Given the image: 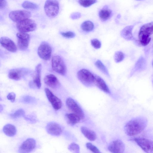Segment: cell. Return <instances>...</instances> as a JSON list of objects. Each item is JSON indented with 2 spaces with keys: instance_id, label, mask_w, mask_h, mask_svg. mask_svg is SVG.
<instances>
[{
  "instance_id": "cell-1",
  "label": "cell",
  "mask_w": 153,
  "mask_h": 153,
  "mask_svg": "<svg viewBox=\"0 0 153 153\" xmlns=\"http://www.w3.org/2000/svg\"><path fill=\"white\" fill-rule=\"evenodd\" d=\"M147 124L146 119L139 117L128 121L124 127L126 134L128 136H132L140 133L145 129Z\"/></svg>"
},
{
  "instance_id": "cell-2",
  "label": "cell",
  "mask_w": 153,
  "mask_h": 153,
  "mask_svg": "<svg viewBox=\"0 0 153 153\" xmlns=\"http://www.w3.org/2000/svg\"><path fill=\"white\" fill-rule=\"evenodd\" d=\"M150 23L143 25L141 27L139 33L138 38L140 44L143 46L147 45L150 42V35L153 33L152 26Z\"/></svg>"
},
{
  "instance_id": "cell-3",
  "label": "cell",
  "mask_w": 153,
  "mask_h": 153,
  "mask_svg": "<svg viewBox=\"0 0 153 153\" xmlns=\"http://www.w3.org/2000/svg\"><path fill=\"white\" fill-rule=\"evenodd\" d=\"M77 76L80 81L86 86H91L94 84L95 75L88 70L81 69L77 72Z\"/></svg>"
},
{
  "instance_id": "cell-4",
  "label": "cell",
  "mask_w": 153,
  "mask_h": 153,
  "mask_svg": "<svg viewBox=\"0 0 153 153\" xmlns=\"http://www.w3.org/2000/svg\"><path fill=\"white\" fill-rule=\"evenodd\" d=\"M44 11L47 16L54 18L58 14L59 10V2L56 0H47L44 6Z\"/></svg>"
},
{
  "instance_id": "cell-5",
  "label": "cell",
  "mask_w": 153,
  "mask_h": 153,
  "mask_svg": "<svg viewBox=\"0 0 153 153\" xmlns=\"http://www.w3.org/2000/svg\"><path fill=\"white\" fill-rule=\"evenodd\" d=\"M51 65L52 69L59 74L64 75L66 74V66L63 59L60 56L56 55L52 57Z\"/></svg>"
},
{
  "instance_id": "cell-6",
  "label": "cell",
  "mask_w": 153,
  "mask_h": 153,
  "mask_svg": "<svg viewBox=\"0 0 153 153\" xmlns=\"http://www.w3.org/2000/svg\"><path fill=\"white\" fill-rule=\"evenodd\" d=\"M16 26L19 32L25 33L34 31L37 28L35 22L30 18L17 23Z\"/></svg>"
},
{
  "instance_id": "cell-7",
  "label": "cell",
  "mask_w": 153,
  "mask_h": 153,
  "mask_svg": "<svg viewBox=\"0 0 153 153\" xmlns=\"http://www.w3.org/2000/svg\"><path fill=\"white\" fill-rule=\"evenodd\" d=\"M10 18L17 23L29 19L31 16L30 11L26 10H17L12 11L9 13Z\"/></svg>"
},
{
  "instance_id": "cell-8",
  "label": "cell",
  "mask_w": 153,
  "mask_h": 153,
  "mask_svg": "<svg viewBox=\"0 0 153 153\" xmlns=\"http://www.w3.org/2000/svg\"><path fill=\"white\" fill-rule=\"evenodd\" d=\"M52 48L50 45L45 42H42L38 49V54L39 57L45 60H49L52 53Z\"/></svg>"
},
{
  "instance_id": "cell-9",
  "label": "cell",
  "mask_w": 153,
  "mask_h": 153,
  "mask_svg": "<svg viewBox=\"0 0 153 153\" xmlns=\"http://www.w3.org/2000/svg\"><path fill=\"white\" fill-rule=\"evenodd\" d=\"M66 105L68 109L72 112L78 115L82 120L84 117V113L82 108L72 98H68L66 101Z\"/></svg>"
},
{
  "instance_id": "cell-10",
  "label": "cell",
  "mask_w": 153,
  "mask_h": 153,
  "mask_svg": "<svg viewBox=\"0 0 153 153\" xmlns=\"http://www.w3.org/2000/svg\"><path fill=\"white\" fill-rule=\"evenodd\" d=\"M134 140L146 153H153V140L143 138H136Z\"/></svg>"
},
{
  "instance_id": "cell-11",
  "label": "cell",
  "mask_w": 153,
  "mask_h": 153,
  "mask_svg": "<svg viewBox=\"0 0 153 153\" xmlns=\"http://www.w3.org/2000/svg\"><path fill=\"white\" fill-rule=\"evenodd\" d=\"M17 45L21 50L25 51L28 48L30 40V36L27 33L19 32L16 34Z\"/></svg>"
},
{
  "instance_id": "cell-12",
  "label": "cell",
  "mask_w": 153,
  "mask_h": 153,
  "mask_svg": "<svg viewBox=\"0 0 153 153\" xmlns=\"http://www.w3.org/2000/svg\"><path fill=\"white\" fill-rule=\"evenodd\" d=\"M45 90L47 97L54 109L56 110L60 109L62 105L61 100L55 95L48 88H46Z\"/></svg>"
},
{
  "instance_id": "cell-13",
  "label": "cell",
  "mask_w": 153,
  "mask_h": 153,
  "mask_svg": "<svg viewBox=\"0 0 153 153\" xmlns=\"http://www.w3.org/2000/svg\"><path fill=\"white\" fill-rule=\"evenodd\" d=\"M36 142L32 138H29L25 140L20 146L19 152V153H29L35 148Z\"/></svg>"
},
{
  "instance_id": "cell-14",
  "label": "cell",
  "mask_w": 153,
  "mask_h": 153,
  "mask_svg": "<svg viewBox=\"0 0 153 153\" xmlns=\"http://www.w3.org/2000/svg\"><path fill=\"white\" fill-rule=\"evenodd\" d=\"M108 150L112 153H124L125 145L123 142L120 140L112 141L108 147Z\"/></svg>"
},
{
  "instance_id": "cell-15",
  "label": "cell",
  "mask_w": 153,
  "mask_h": 153,
  "mask_svg": "<svg viewBox=\"0 0 153 153\" xmlns=\"http://www.w3.org/2000/svg\"><path fill=\"white\" fill-rule=\"evenodd\" d=\"M46 130L49 134L54 136L60 135L62 132L61 126L57 123L54 122L48 123L46 126Z\"/></svg>"
},
{
  "instance_id": "cell-16",
  "label": "cell",
  "mask_w": 153,
  "mask_h": 153,
  "mask_svg": "<svg viewBox=\"0 0 153 153\" xmlns=\"http://www.w3.org/2000/svg\"><path fill=\"white\" fill-rule=\"evenodd\" d=\"M1 45L7 51L15 52L17 50V48L14 42L11 39L7 37H2L0 39Z\"/></svg>"
},
{
  "instance_id": "cell-17",
  "label": "cell",
  "mask_w": 153,
  "mask_h": 153,
  "mask_svg": "<svg viewBox=\"0 0 153 153\" xmlns=\"http://www.w3.org/2000/svg\"><path fill=\"white\" fill-rule=\"evenodd\" d=\"M27 73V71L24 68L13 69L9 71L8 76L11 79L18 80L20 79Z\"/></svg>"
},
{
  "instance_id": "cell-18",
  "label": "cell",
  "mask_w": 153,
  "mask_h": 153,
  "mask_svg": "<svg viewBox=\"0 0 153 153\" xmlns=\"http://www.w3.org/2000/svg\"><path fill=\"white\" fill-rule=\"evenodd\" d=\"M44 80L46 85L52 88H56L59 84L57 78L53 74L47 75L44 77Z\"/></svg>"
},
{
  "instance_id": "cell-19",
  "label": "cell",
  "mask_w": 153,
  "mask_h": 153,
  "mask_svg": "<svg viewBox=\"0 0 153 153\" xmlns=\"http://www.w3.org/2000/svg\"><path fill=\"white\" fill-rule=\"evenodd\" d=\"M94 84L105 92L107 93L110 92L109 89L106 83L100 76L95 75Z\"/></svg>"
},
{
  "instance_id": "cell-20",
  "label": "cell",
  "mask_w": 153,
  "mask_h": 153,
  "mask_svg": "<svg viewBox=\"0 0 153 153\" xmlns=\"http://www.w3.org/2000/svg\"><path fill=\"white\" fill-rule=\"evenodd\" d=\"M42 65L38 64L35 68V74L33 78V82L38 88H40L41 86V74L42 70Z\"/></svg>"
},
{
  "instance_id": "cell-21",
  "label": "cell",
  "mask_w": 153,
  "mask_h": 153,
  "mask_svg": "<svg viewBox=\"0 0 153 153\" xmlns=\"http://www.w3.org/2000/svg\"><path fill=\"white\" fill-rule=\"evenodd\" d=\"M80 130L82 133L89 140L94 141L97 138L95 133L93 130L85 126H82Z\"/></svg>"
},
{
  "instance_id": "cell-22",
  "label": "cell",
  "mask_w": 153,
  "mask_h": 153,
  "mask_svg": "<svg viewBox=\"0 0 153 153\" xmlns=\"http://www.w3.org/2000/svg\"><path fill=\"white\" fill-rule=\"evenodd\" d=\"M112 13L111 10L106 6L100 10L99 16L101 21H105L111 17Z\"/></svg>"
},
{
  "instance_id": "cell-23",
  "label": "cell",
  "mask_w": 153,
  "mask_h": 153,
  "mask_svg": "<svg viewBox=\"0 0 153 153\" xmlns=\"http://www.w3.org/2000/svg\"><path fill=\"white\" fill-rule=\"evenodd\" d=\"M133 27V26L132 25L127 26L124 27L121 31V36L127 40L131 39L133 37L132 31Z\"/></svg>"
},
{
  "instance_id": "cell-24",
  "label": "cell",
  "mask_w": 153,
  "mask_h": 153,
  "mask_svg": "<svg viewBox=\"0 0 153 153\" xmlns=\"http://www.w3.org/2000/svg\"><path fill=\"white\" fill-rule=\"evenodd\" d=\"M65 117L68 123L72 126L79 123L82 120L78 115L73 113L66 114Z\"/></svg>"
},
{
  "instance_id": "cell-25",
  "label": "cell",
  "mask_w": 153,
  "mask_h": 153,
  "mask_svg": "<svg viewBox=\"0 0 153 153\" xmlns=\"http://www.w3.org/2000/svg\"><path fill=\"white\" fill-rule=\"evenodd\" d=\"M3 130L4 133L9 137H13L14 136L16 132V130L15 126L10 124L5 125L3 127Z\"/></svg>"
},
{
  "instance_id": "cell-26",
  "label": "cell",
  "mask_w": 153,
  "mask_h": 153,
  "mask_svg": "<svg viewBox=\"0 0 153 153\" xmlns=\"http://www.w3.org/2000/svg\"><path fill=\"white\" fill-rule=\"evenodd\" d=\"M82 29L84 31L89 32L93 30L94 28L93 23L90 21H86L83 22L81 25Z\"/></svg>"
},
{
  "instance_id": "cell-27",
  "label": "cell",
  "mask_w": 153,
  "mask_h": 153,
  "mask_svg": "<svg viewBox=\"0 0 153 153\" xmlns=\"http://www.w3.org/2000/svg\"><path fill=\"white\" fill-rule=\"evenodd\" d=\"M22 6L25 9H37L39 6L37 4L29 1H26L23 2Z\"/></svg>"
},
{
  "instance_id": "cell-28",
  "label": "cell",
  "mask_w": 153,
  "mask_h": 153,
  "mask_svg": "<svg viewBox=\"0 0 153 153\" xmlns=\"http://www.w3.org/2000/svg\"><path fill=\"white\" fill-rule=\"evenodd\" d=\"M95 65L102 72L108 76V73L106 67L100 60H97L95 62Z\"/></svg>"
},
{
  "instance_id": "cell-29",
  "label": "cell",
  "mask_w": 153,
  "mask_h": 153,
  "mask_svg": "<svg viewBox=\"0 0 153 153\" xmlns=\"http://www.w3.org/2000/svg\"><path fill=\"white\" fill-rule=\"evenodd\" d=\"M79 4L81 6L85 7H88L96 3L97 1L95 0H79Z\"/></svg>"
},
{
  "instance_id": "cell-30",
  "label": "cell",
  "mask_w": 153,
  "mask_h": 153,
  "mask_svg": "<svg viewBox=\"0 0 153 153\" xmlns=\"http://www.w3.org/2000/svg\"><path fill=\"white\" fill-rule=\"evenodd\" d=\"M68 149L72 153H80L79 146L76 143H71L68 146Z\"/></svg>"
},
{
  "instance_id": "cell-31",
  "label": "cell",
  "mask_w": 153,
  "mask_h": 153,
  "mask_svg": "<svg viewBox=\"0 0 153 153\" xmlns=\"http://www.w3.org/2000/svg\"><path fill=\"white\" fill-rule=\"evenodd\" d=\"M124 58V55L123 53L120 51L116 52L114 55V59L117 63L120 62L122 61Z\"/></svg>"
},
{
  "instance_id": "cell-32",
  "label": "cell",
  "mask_w": 153,
  "mask_h": 153,
  "mask_svg": "<svg viewBox=\"0 0 153 153\" xmlns=\"http://www.w3.org/2000/svg\"><path fill=\"white\" fill-rule=\"evenodd\" d=\"M25 114V112L23 109H20L15 111L13 113L10 114V116L13 118H16L24 116Z\"/></svg>"
},
{
  "instance_id": "cell-33",
  "label": "cell",
  "mask_w": 153,
  "mask_h": 153,
  "mask_svg": "<svg viewBox=\"0 0 153 153\" xmlns=\"http://www.w3.org/2000/svg\"><path fill=\"white\" fill-rule=\"evenodd\" d=\"M87 148L93 153H100L99 150L94 145L90 143H87L86 144Z\"/></svg>"
},
{
  "instance_id": "cell-34",
  "label": "cell",
  "mask_w": 153,
  "mask_h": 153,
  "mask_svg": "<svg viewBox=\"0 0 153 153\" xmlns=\"http://www.w3.org/2000/svg\"><path fill=\"white\" fill-rule=\"evenodd\" d=\"M92 45L95 49H98L100 48L101 46V42L98 39H94L91 41Z\"/></svg>"
},
{
  "instance_id": "cell-35",
  "label": "cell",
  "mask_w": 153,
  "mask_h": 153,
  "mask_svg": "<svg viewBox=\"0 0 153 153\" xmlns=\"http://www.w3.org/2000/svg\"><path fill=\"white\" fill-rule=\"evenodd\" d=\"M61 34L64 37L68 38H73L75 36V33L71 31L61 32Z\"/></svg>"
},
{
  "instance_id": "cell-36",
  "label": "cell",
  "mask_w": 153,
  "mask_h": 153,
  "mask_svg": "<svg viewBox=\"0 0 153 153\" xmlns=\"http://www.w3.org/2000/svg\"><path fill=\"white\" fill-rule=\"evenodd\" d=\"M35 100L33 97L27 96L24 97L22 100L23 102L26 103H31L35 101Z\"/></svg>"
},
{
  "instance_id": "cell-37",
  "label": "cell",
  "mask_w": 153,
  "mask_h": 153,
  "mask_svg": "<svg viewBox=\"0 0 153 153\" xmlns=\"http://www.w3.org/2000/svg\"><path fill=\"white\" fill-rule=\"evenodd\" d=\"M16 97L15 94L13 92H11L8 94L7 96V98L11 102H13L15 101Z\"/></svg>"
},
{
  "instance_id": "cell-38",
  "label": "cell",
  "mask_w": 153,
  "mask_h": 153,
  "mask_svg": "<svg viewBox=\"0 0 153 153\" xmlns=\"http://www.w3.org/2000/svg\"><path fill=\"white\" fill-rule=\"evenodd\" d=\"M81 16V14L80 13L74 12L71 15V17L73 19H76L79 18Z\"/></svg>"
},
{
  "instance_id": "cell-39",
  "label": "cell",
  "mask_w": 153,
  "mask_h": 153,
  "mask_svg": "<svg viewBox=\"0 0 153 153\" xmlns=\"http://www.w3.org/2000/svg\"><path fill=\"white\" fill-rule=\"evenodd\" d=\"M7 2L6 0H0V8L3 9L7 5Z\"/></svg>"
},
{
  "instance_id": "cell-40",
  "label": "cell",
  "mask_w": 153,
  "mask_h": 153,
  "mask_svg": "<svg viewBox=\"0 0 153 153\" xmlns=\"http://www.w3.org/2000/svg\"><path fill=\"white\" fill-rule=\"evenodd\" d=\"M152 31H153V25L152 26Z\"/></svg>"
},
{
  "instance_id": "cell-41",
  "label": "cell",
  "mask_w": 153,
  "mask_h": 153,
  "mask_svg": "<svg viewBox=\"0 0 153 153\" xmlns=\"http://www.w3.org/2000/svg\"><path fill=\"white\" fill-rule=\"evenodd\" d=\"M152 65H153V61H152Z\"/></svg>"
},
{
  "instance_id": "cell-42",
  "label": "cell",
  "mask_w": 153,
  "mask_h": 153,
  "mask_svg": "<svg viewBox=\"0 0 153 153\" xmlns=\"http://www.w3.org/2000/svg\"><path fill=\"white\" fill-rule=\"evenodd\" d=\"M100 153H101V152H100Z\"/></svg>"
}]
</instances>
